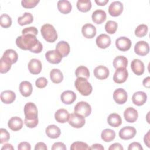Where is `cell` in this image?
<instances>
[{
  "label": "cell",
  "instance_id": "obj_6",
  "mask_svg": "<svg viewBox=\"0 0 150 150\" xmlns=\"http://www.w3.org/2000/svg\"><path fill=\"white\" fill-rule=\"evenodd\" d=\"M68 122L71 127L76 128H80L84 125L86 120L84 117L74 112L70 114Z\"/></svg>",
  "mask_w": 150,
  "mask_h": 150
},
{
  "label": "cell",
  "instance_id": "obj_57",
  "mask_svg": "<svg viewBox=\"0 0 150 150\" xmlns=\"http://www.w3.org/2000/svg\"><path fill=\"white\" fill-rule=\"evenodd\" d=\"M10 150V149H14V148L11 144H5L3 145V146L1 148V150Z\"/></svg>",
  "mask_w": 150,
  "mask_h": 150
},
{
  "label": "cell",
  "instance_id": "obj_18",
  "mask_svg": "<svg viewBox=\"0 0 150 150\" xmlns=\"http://www.w3.org/2000/svg\"><path fill=\"white\" fill-rule=\"evenodd\" d=\"M147 100V95L146 94L141 91H137L132 95V103L137 105V106H141L144 105Z\"/></svg>",
  "mask_w": 150,
  "mask_h": 150
},
{
  "label": "cell",
  "instance_id": "obj_29",
  "mask_svg": "<svg viewBox=\"0 0 150 150\" xmlns=\"http://www.w3.org/2000/svg\"><path fill=\"white\" fill-rule=\"evenodd\" d=\"M56 50H57L63 57L68 56L70 51V47L67 42L62 40L57 43L56 46Z\"/></svg>",
  "mask_w": 150,
  "mask_h": 150
},
{
  "label": "cell",
  "instance_id": "obj_19",
  "mask_svg": "<svg viewBox=\"0 0 150 150\" xmlns=\"http://www.w3.org/2000/svg\"><path fill=\"white\" fill-rule=\"evenodd\" d=\"M109 74L108 69L103 65L98 66L94 69V75L99 80L106 79L108 77Z\"/></svg>",
  "mask_w": 150,
  "mask_h": 150
},
{
  "label": "cell",
  "instance_id": "obj_14",
  "mask_svg": "<svg viewBox=\"0 0 150 150\" xmlns=\"http://www.w3.org/2000/svg\"><path fill=\"white\" fill-rule=\"evenodd\" d=\"M29 72L32 74H39L42 69L41 62L37 59H32L28 63V65Z\"/></svg>",
  "mask_w": 150,
  "mask_h": 150
},
{
  "label": "cell",
  "instance_id": "obj_41",
  "mask_svg": "<svg viewBox=\"0 0 150 150\" xmlns=\"http://www.w3.org/2000/svg\"><path fill=\"white\" fill-rule=\"evenodd\" d=\"M71 150H80V149H90V147L88 146V145L83 142L81 141H76L73 142L71 146H70Z\"/></svg>",
  "mask_w": 150,
  "mask_h": 150
},
{
  "label": "cell",
  "instance_id": "obj_2",
  "mask_svg": "<svg viewBox=\"0 0 150 150\" xmlns=\"http://www.w3.org/2000/svg\"><path fill=\"white\" fill-rule=\"evenodd\" d=\"M74 85L77 90L83 96H89L92 92V86L88 81L87 79L77 77L75 81Z\"/></svg>",
  "mask_w": 150,
  "mask_h": 150
},
{
  "label": "cell",
  "instance_id": "obj_23",
  "mask_svg": "<svg viewBox=\"0 0 150 150\" xmlns=\"http://www.w3.org/2000/svg\"><path fill=\"white\" fill-rule=\"evenodd\" d=\"M23 122L19 117H13L9 119L8 122V127L13 131L20 130L23 127Z\"/></svg>",
  "mask_w": 150,
  "mask_h": 150
},
{
  "label": "cell",
  "instance_id": "obj_38",
  "mask_svg": "<svg viewBox=\"0 0 150 150\" xmlns=\"http://www.w3.org/2000/svg\"><path fill=\"white\" fill-rule=\"evenodd\" d=\"M0 25L2 28H8L12 25V19L6 13L2 14L0 16Z\"/></svg>",
  "mask_w": 150,
  "mask_h": 150
},
{
  "label": "cell",
  "instance_id": "obj_12",
  "mask_svg": "<svg viewBox=\"0 0 150 150\" xmlns=\"http://www.w3.org/2000/svg\"><path fill=\"white\" fill-rule=\"evenodd\" d=\"M113 98L118 104H124L128 99V94L127 91L121 88L116 89L113 93Z\"/></svg>",
  "mask_w": 150,
  "mask_h": 150
},
{
  "label": "cell",
  "instance_id": "obj_9",
  "mask_svg": "<svg viewBox=\"0 0 150 150\" xmlns=\"http://www.w3.org/2000/svg\"><path fill=\"white\" fill-rule=\"evenodd\" d=\"M115 46L119 50L125 52L131 48V41L127 37L121 36L116 39Z\"/></svg>",
  "mask_w": 150,
  "mask_h": 150
},
{
  "label": "cell",
  "instance_id": "obj_35",
  "mask_svg": "<svg viewBox=\"0 0 150 150\" xmlns=\"http://www.w3.org/2000/svg\"><path fill=\"white\" fill-rule=\"evenodd\" d=\"M33 21V16L29 12H25L22 16L18 18V23L21 26L30 24Z\"/></svg>",
  "mask_w": 150,
  "mask_h": 150
},
{
  "label": "cell",
  "instance_id": "obj_16",
  "mask_svg": "<svg viewBox=\"0 0 150 150\" xmlns=\"http://www.w3.org/2000/svg\"><path fill=\"white\" fill-rule=\"evenodd\" d=\"M124 117L127 122L131 123L134 122L137 120L138 117V111L133 107H128L124 112Z\"/></svg>",
  "mask_w": 150,
  "mask_h": 150
},
{
  "label": "cell",
  "instance_id": "obj_3",
  "mask_svg": "<svg viewBox=\"0 0 150 150\" xmlns=\"http://www.w3.org/2000/svg\"><path fill=\"white\" fill-rule=\"evenodd\" d=\"M41 34L45 40L48 42L53 43L57 39V33L54 26L50 24L46 23L41 27Z\"/></svg>",
  "mask_w": 150,
  "mask_h": 150
},
{
  "label": "cell",
  "instance_id": "obj_17",
  "mask_svg": "<svg viewBox=\"0 0 150 150\" xmlns=\"http://www.w3.org/2000/svg\"><path fill=\"white\" fill-rule=\"evenodd\" d=\"M132 71L137 76H141L144 73L145 66L144 63L139 59H134L131 63Z\"/></svg>",
  "mask_w": 150,
  "mask_h": 150
},
{
  "label": "cell",
  "instance_id": "obj_56",
  "mask_svg": "<svg viewBox=\"0 0 150 150\" xmlns=\"http://www.w3.org/2000/svg\"><path fill=\"white\" fill-rule=\"evenodd\" d=\"M95 2L97 5L104 6L108 2V0H95Z\"/></svg>",
  "mask_w": 150,
  "mask_h": 150
},
{
  "label": "cell",
  "instance_id": "obj_30",
  "mask_svg": "<svg viewBox=\"0 0 150 150\" xmlns=\"http://www.w3.org/2000/svg\"><path fill=\"white\" fill-rule=\"evenodd\" d=\"M57 8L60 12L63 14H68L72 9L71 3L67 0H60L57 2Z\"/></svg>",
  "mask_w": 150,
  "mask_h": 150
},
{
  "label": "cell",
  "instance_id": "obj_25",
  "mask_svg": "<svg viewBox=\"0 0 150 150\" xmlns=\"http://www.w3.org/2000/svg\"><path fill=\"white\" fill-rule=\"evenodd\" d=\"M33 88L32 84L28 81H23L19 84V91L25 97H29L32 93Z\"/></svg>",
  "mask_w": 150,
  "mask_h": 150
},
{
  "label": "cell",
  "instance_id": "obj_4",
  "mask_svg": "<svg viewBox=\"0 0 150 150\" xmlns=\"http://www.w3.org/2000/svg\"><path fill=\"white\" fill-rule=\"evenodd\" d=\"M74 111L75 113L80 114L85 118L90 115L91 112V107L88 103L80 101L74 106Z\"/></svg>",
  "mask_w": 150,
  "mask_h": 150
},
{
  "label": "cell",
  "instance_id": "obj_36",
  "mask_svg": "<svg viewBox=\"0 0 150 150\" xmlns=\"http://www.w3.org/2000/svg\"><path fill=\"white\" fill-rule=\"evenodd\" d=\"M128 65V59L123 56H118L113 60V66L115 69L120 67L126 68Z\"/></svg>",
  "mask_w": 150,
  "mask_h": 150
},
{
  "label": "cell",
  "instance_id": "obj_34",
  "mask_svg": "<svg viewBox=\"0 0 150 150\" xmlns=\"http://www.w3.org/2000/svg\"><path fill=\"white\" fill-rule=\"evenodd\" d=\"M91 2L90 0H79L77 2V8L81 12H87L91 8Z\"/></svg>",
  "mask_w": 150,
  "mask_h": 150
},
{
  "label": "cell",
  "instance_id": "obj_46",
  "mask_svg": "<svg viewBox=\"0 0 150 150\" xmlns=\"http://www.w3.org/2000/svg\"><path fill=\"white\" fill-rule=\"evenodd\" d=\"M22 35H26V34H32L36 36L38 33V30L37 28L34 26H30L28 28H26L22 30Z\"/></svg>",
  "mask_w": 150,
  "mask_h": 150
},
{
  "label": "cell",
  "instance_id": "obj_24",
  "mask_svg": "<svg viewBox=\"0 0 150 150\" xmlns=\"http://www.w3.org/2000/svg\"><path fill=\"white\" fill-rule=\"evenodd\" d=\"M107 18L106 13L102 9H97L92 13L91 18L94 23L96 24H101Z\"/></svg>",
  "mask_w": 150,
  "mask_h": 150
},
{
  "label": "cell",
  "instance_id": "obj_47",
  "mask_svg": "<svg viewBox=\"0 0 150 150\" xmlns=\"http://www.w3.org/2000/svg\"><path fill=\"white\" fill-rule=\"evenodd\" d=\"M39 122V120L38 118L35 119V120H28L26 118H25L24 120V123L28 127V128H32L36 127Z\"/></svg>",
  "mask_w": 150,
  "mask_h": 150
},
{
  "label": "cell",
  "instance_id": "obj_11",
  "mask_svg": "<svg viewBox=\"0 0 150 150\" xmlns=\"http://www.w3.org/2000/svg\"><path fill=\"white\" fill-rule=\"evenodd\" d=\"M46 59L48 62L52 64H58L62 60V56L56 49L49 50L45 53Z\"/></svg>",
  "mask_w": 150,
  "mask_h": 150
},
{
  "label": "cell",
  "instance_id": "obj_44",
  "mask_svg": "<svg viewBox=\"0 0 150 150\" xmlns=\"http://www.w3.org/2000/svg\"><path fill=\"white\" fill-rule=\"evenodd\" d=\"M11 68V64L5 61L2 57L0 59V73H6Z\"/></svg>",
  "mask_w": 150,
  "mask_h": 150
},
{
  "label": "cell",
  "instance_id": "obj_13",
  "mask_svg": "<svg viewBox=\"0 0 150 150\" xmlns=\"http://www.w3.org/2000/svg\"><path fill=\"white\" fill-rule=\"evenodd\" d=\"M123 11V4L120 1H114L111 3L108 7L109 14L114 17L120 16Z\"/></svg>",
  "mask_w": 150,
  "mask_h": 150
},
{
  "label": "cell",
  "instance_id": "obj_32",
  "mask_svg": "<svg viewBox=\"0 0 150 150\" xmlns=\"http://www.w3.org/2000/svg\"><path fill=\"white\" fill-rule=\"evenodd\" d=\"M50 78L53 83L59 84L63 81V75L59 69H53L50 72Z\"/></svg>",
  "mask_w": 150,
  "mask_h": 150
},
{
  "label": "cell",
  "instance_id": "obj_42",
  "mask_svg": "<svg viewBox=\"0 0 150 150\" xmlns=\"http://www.w3.org/2000/svg\"><path fill=\"white\" fill-rule=\"evenodd\" d=\"M39 2V0H22L21 4L23 8L30 9L35 7Z\"/></svg>",
  "mask_w": 150,
  "mask_h": 150
},
{
  "label": "cell",
  "instance_id": "obj_39",
  "mask_svg": "<svg viewBox=\"0 0 150 150\" xmlns=\"http://www.w3.org/2000/svg\"><path fill=\"white\" fill-rule=\"evenodd\" d=\"M148 31V26L145 24H141L138 25L135 30V35L139 38L145 36Z\"/></svg>",
  "mask_w": 150,
  "mask_h": 150
},
{
  "label": "cell",
  "instance_id": "obj_7",
  "mask_svg": "<svg viewBox=\"0 0 150 150\" xmlns=\"http://www.w3.org/2000/svg\"><path fill=\"white\" fill-rule=\"evenodd\" d=\"M136 133V129L134 127L126 126L120 130L119 137L123 140H128L133 138L135 136Z\"/></svg>",
  "mask_w": 150,
  "mask_h": 150
},
{
  "label": "cell",
  "instance_id": "obj_1",
  "mask_svg": "<svg viewBox=\"0 0 150 150\" xmlns=\"http://www.w3.org/2000/svg\"><path fill=\"white\" fill-rule=\"evenodd\" d=\"M16 44L22 50H30L34 53H39L42 51L43 46L35 35L32 34L22 35L16 39Z\"/></svg>",
  "mask_w": 150,
  "mask_h": 150
},
{
  "label": "cell",
  "instance_id": "obj_27",
  "mask_svg": "<svg viewBox=\"0 0 150 150\" xmlns=\"http://www.w3.org/2000/svg\"><path fill=\"white\" fill-rule=\"evenodd\" d=\"M70 114L67 110L64 108H60L57 110L54 114V118L56 121L59 123H65L69 120Z\"/></svg>",
  "mask_w": 150,
  "mask_h": 150
},
{
  "label": "cell",
  "instance_id": "obj_40",
  "mask_svg": "<svg viewBox=\"0 0 150 150\" xmlns=\"http://www.w3.org/2000/svg\"><path fill=\"white\" fill-rule=\"evenodd\" d=\"M118 24L114 21H108L105 25V31L109 34H114L117 29Z\"/></svg>",
  "mask_w": 150,
  "mask_h": 150
},
{
  "label": "cell",
  "instance_id": "obj_21",
  "mask_svg": "<svg viewBox=\"0 0 150 150\" xmlns=\"http://www.w3.org/2000/svg\"><path fill=\"white\" fill-rule=\"evenodd\" d=\"M60 99L63 103L65 104H71L76 100V94L71 90H66L63 91L60 96Z\"/></svg>",
  "mask_w": 150,
  "mask_h": 150
},
{
  "label": "cell",
  "instance_id": "obj_53",
  "mask_svg": "<svg viewBox=\"0 0 150 150\" xmlns=\"http://www.w3.org/2000/svg\"><path fill=\"white\" fill-rule=\"evenodd\" d=\"M90 149H97V150H104V146L100 144H94L91 145Z\"/></svg>",
  "mask_w": 150,
  "mask_h": 150
},
{
  "label": "cell",
  "instance_id": "obj_51",
  "mask_svg": "<svg viewBox=\"0 0 150 150\" xmlns=\"http://www.w3.org/2000/svg\"><path fill=\"white\" fill-rule=\"evenodd\" d=\"M35 150H47V147L44 142H39L35 145Z\"/></svg>",
  "mask_w": 150,
  "mask_h": 150
},
{
  "label": "cell",
  "instance_id": "obj_22",
  "mask_svg": "<svg viewBox=\"0 0 150 150\" xmlns=\"http://www.w3.org/2000/svg\"><path fill=\"white\" fill-rule=\"evenodd\" d=\"M81 32L85 38L91 39L96 35V28L91 23H86L83 26Z\"/></svg>",
  "mask_w": 150,
  "mask_h": 150
},
{
  "label": "cell",
  "instance_id": "obj_15",
  "mask_svg": "<svg viewBox=\"0 0 150 150\" xmlns=\"http://www.w3.org/2000/svg\"><path fill=\"white\" fill-rule=\"evenodd\" d=\"M96 43L99 48L106 49L111 45V38L107 34L102 33L97 37Z\"/></svg>",
  "mask_w": 150,
  "mask_h": 150
},
{
  "label": "cell",
  "instance_id": "obj_31",
  "mask_svg": "<svg viewBox=\"0 0 150 150\" xmlns=\"http://www.w3.org/2000/svg\"><path fill=\"white\" fill-rule=\"evenodd\" d=\"M107 122L109 125L113 127H118L122 123V119L120 115L117 113H112L107 118Z\"/></svg>",
  "mask_w": 150,
  "mask_h": 150
},
{
  "label": "cell",
  "instance_id": "obj_54",
  "mask_svg": "<svg viewBox=\"0 0 150 150\" xmlns=\"http://www.w3.org/2000/svg\"><path fill=\"white\" fill-rule=\"evenodd\" d=\"M144 143L146 144V145L149 148V131H148V132L146 133V135H145L144 138Z\"/></svg>",
  "mask_w": 150,
  "mask_h": 150
},
{
  "label": "cell",
  "instance_id": "obj_48",
  "mask_svg": "<svg viewBox=\"0 0 150 150\" xmlns=\"http://www.w3.org/2000/svg\"><path fill=\"white\" fill-rule=\"evenodd\" d=\"M51 149L52 150H57V149L66 150V147L64 143L61 142H55L53 144Z\"/></svg>",
  "mask_w": 150,
  "mask_h": 150
},
{
  "label": "cell",
  "instance_id": "obj_20",
  "mask_svg": "<svg viewBox=\"0 0 150 150\" xmlns=\"http://www.w3.org/2000/svg\"><path fill=\"white\" fill-rule=\"evenodd\" d=\"M2 58L12 65L17 62L18 55L15 50L13 49H7L4 53Z\"/></svg>",
  "mask_w": 150,
  "mask_h": 150
},
{
  "label": "cell",
  "instance_id": "obj_43",
  "mask_svg": "<svg viewBox=\"0 0 150 150\" xmlns=\"http://www.w3.org/2000/svg\"><path fill=\"white\" fill-rule=\"evenodd\" d=\"M0 143L3 144L8 142L10 138V134L8 131L4 128L0 129Z\"/></svg>",
  "mask_w": 150,
  "mask_h": 150
},
{
  "label": "cell",
  "instance_id": "obj_8",
  "mask_svg": "<svg viewBox=\"0 0 150 150\" xmlns=\"http://www.w3.org/2000/svg\"><path fill=\"white\" fill-rule=\"evenodd\" d=\"M128 77V73L126 68L120 67L116 69L113 76V80L115 83L122 84L124 83Z\"/></svg>",
  "mask_w": 150,
  "mask_h": 150
},
{
  "label": "cell",
  "instance_id": "obj_28",
  "mask_svg": "<svg viewBox=\"0 0 150 150\" xmlns=\"http://www.w3.org/2000/svg\"><path fill=\"white\" fill-rule=\"evenodd\" d=\"M45 132L47 136L52 139L57 138L61 134L60 128L57 125L54 124L47 126L46 128Z\"/></svg>",
  "mask_w": 150,
  "mask_h": 150
},
{
  "label": "cell",
  "instance_id": "obj_10",
  "mask_svg": "<svg viewBox=\"0 0 150 150\" xmlns=\"http://www.w3.org/2000/svg\"><path fill=\"white\" fill-rule=\"evenodd\" d=\"M135 53L141 56H146L149 53V44L144 40L138 42L134 47Z\"/></svg>",
  "mask_w": 150,
  "mask_h": 150
},
{
  "label": "cell",
  "instance_id": "obj_33",
  "mask_svg": "<svg viewBox=\"0 0 150 150\" xmlns=\"http://www.w3.org/2000/svg\"><path fill=\"white\" fill-rule=\"evenodd\" d=\"M101 139L106 142H109L113 141L115 137V132L114 130L107 128L104 129L101 134Z\"/></svg>",
  "mask_w": 150,
  "mask_h": 150
},
{
  "label": "cell",
  "instance_id": "obj_37",
  "mask_svg": "<svg viewBox=\"0 0 150 150\" xmlns=\"http://www.w3.org/2000/svg\"><path fill=\"white\" fill-rule=\"evenodd\" d=\"M75 75L77 77H83L88 79L90 77V71L88 69L84 66H79L76 71Z\"/></svg>",
  "mask_w": 150,
  "mask_h": 150
},
{
  "label": "cell",
  "instance_id": "obj_49",
  "mask_svg": "<svg viewBox=\"0 0 150 150\" xmlns=\"http://www.w3.org/2000/svg\"><path fill=\"white\" fill-rule=\"evenodd\" d=\"M18 149L19 150H30L31 146L30 144L28 142H21L18 144Z\"/></svg>",
  "mask_w": 150,
  "mask_h": 150
},
{
  "label": "cell",
  "instance_id": "obj_45",
  "mask_svg": "<svg viewBox=\"0 0 150 150\" xmlns=\"http://www.w3.org/2000/svg\"><path fill=\"white\" fill-rule=\"evenodd\" d=\"M47 80L44 77H41L38 78L35 82L36 86L39 88H45L47 84Z\"/></svg>",
  "mask_w": 150,
  "mask_h": 150
},
{
  "label": "cell",
  "instance_id": "obj_26",
  "mask_svg": "<svg viewBox=\"0 0 150 150\" xmlns=\"http://www.w3.org/2000/svg\"><path fill=\"white\" fill-rule=\"evenodd\" d=\"M16 98L15 93L11 90H5L1 94V100L2 102L8 104L12 103Z\"/></svg>",
  "mask_w": 150,
  "mask_h": 150
},
{
  "label": "cell",
  "instance_id": "obj_5",
  "mask_svg": "<svg viewBox=\"0 0 150 150\" xmlns=\"http://www.w3.org/2000/svg\"><path fill=\"white\" fill-rule=\"evenodd\" d=\"M24 114L25 118L28 120H35L38 118V110L36 105L33 103H28L24 107Z\"/></svg>",
  "mask_w": 150,
  "mask_h": 150
},
{
  "label": "cell",
  "instance_id": "obj_52",
  "mask_svg": "<svg viewBox=\"0 0 150 150\" xmlns=\"http://www.w3.org/2000/svg\"><path fill=\"white\" fill-rule=\"evenodd\" d=\"M109 150H123V146L120 143H114L108 148Z\"/></svg>",
  "mask_w": 150,
  "mask_h": 150
},
{
  "label": "cell",
  "instance_id": "obj_55",
  "mask_svg": "<svg viewBox=\"0 0 150 150\" xmlns=\"http://www.w3.org/2000/svg\"><path fill=\"white\" fill-rule=\"evenodd\" d=\"M142 83H143V85L144 87H145L146 88H149L150 87V77H147L145 78L143 80Z\"/></svg>",
  "mask_w": 150,
  "mask_h": 150
},
{
  "label": "cell",
  "instance_id": "obj_50",
  "mask_svg": "<svg viewBox=\"0 0 150 150\" xmlns=\"http://www.w3.org/2000/svg\"><path fill=\"white\" fill-rule=\"evenodd\" d=\"M128 150H142L143 148L141 145L137 142H134L130 144L128 148Z\"/></svg>",
  "mask_w": 150,
  "mask_h": 150
}]
</instances>
